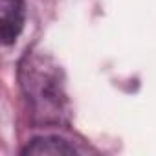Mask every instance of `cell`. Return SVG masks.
<instances>
[{
  "label": "cell",
  "mask_w": 156,
  "mask_h": 156,
  "mask_svg": "<svg viewBox=\"0 0 156 156\" xmlns=\"http://www.w3.org/2000/svg\"><path fill=\"white\" fill-rule=\"evenodd\" d=\"M20 79L35 112L44 119H61L64 96L55 66H50L42 57L28 55L20 66Z\"/></svg>",
  "instance_id": "obj_1"
},
{
  "label": "cell",
  "mask_w": 156,
  "mask_h": 156,
  "mask_svg": "<svg viewBox=\"0 0 156 156\" xmlns=\"http://www.w3.org/2000/svg\"><path fill=\"white\" fill-rule=\"evenodd\" d=\"M24 19V0H0V39L4 46H9L19 39Z\"/></svg>",
  "instance_id": "obj_2"
},
{
  "label": "cell",
  "mask_w": 156,
  "mask_h": 156,
  "mask_svg": "<svg viewBox=\"0 0 156 156\" xmlns=\"http://www.w3.org/2000/svg\"><path fill=\"white\" fill-rule=\"evenodd\" d=\"M77 151L62 138L57 136H42L35 138L24 151V156H64V154H75Z\"/></svg>",
  "instance_id": "obj_3"
}]
</instances>
